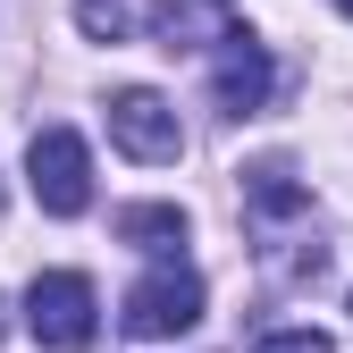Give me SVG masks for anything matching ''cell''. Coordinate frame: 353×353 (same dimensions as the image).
Wrapping results in <instances>:
<instances>
[{
  "label": "cell",
  "instance_id": "obj_11",
  "mask_svg": "<svg viewBox=\"0 0 353 353\" xmlns=\"http://www.w3.org/2000/svg\"><path fill=\"white\" fill-rule=\"evenodd\" d=\"M336 9H345V17H353V0H336Z\"/></svg>",
  "mask_w": 353,
  "mask_h": 353
},
{
  "label": "cell",
  "instance_id": "obj_2",
  "mask_svg": "<svg viewBox=\"0 0 353 353\" xmlns=\"http://www.w3.org/2000/svg\"><path fill=\"white\" fill-rule=\"evenodd\" d=\"M93 320H101V303H93V278L84 270H42L26 286V328L51 353H84L93 345Z\"/></svg>",
  "mask_w": 353,
  "mask_h": 353
},
{
  "label": "cell",
  "instance_id": "obj_5",
  "mask_svg": "<svg viewBox=\"0 0 353 353\" xmlns=\"http://www.w3.org/2000/svg\"><path fill=\"white\" fill-rule=\"evenodd\" d=\"M210 101H219V118H252L261 101H270V51H261L244 26H228V34H219V59H210Z\"/></svg>",
  "mask_w": 353,
  "mask_h": 353
},
{
  "label": "cell",
  "instance_id": "obj_7",
  "mask_svg": "<svg viewBox=\"0 0 353 353\" xmlns=\"http://www.w3.org/2000/svg\"><path fill=\"white\" fill-rule=\"evenodd\" d=\"M152 34H160V51H194V42L228 34V9H219V0H168V9L152 17Z\"/></svg>",
  "mask_w": 353,
  "mask_h": 353
},
{
  "label": "cell",
  "instance_id": "obj_10",
  "mask_svg": "<svg viewBox=\"0 0 353 353\" xmlns=\"http://www.w3.org/2000/svg\"><path fill=\"white\" fill-rule=\"evenodd\" d=\"M252 353H336V345H328L320 328H278V336H261Z\"/></svg>",
  "mask_w": 353,
  "mask_h": 353
},
{
  "label": "cell",
  "instance_id": "obj_6",
  "mask_svg": "<svg viewBox=\"0 0 353 353\" xmlns=\"http://www.w3.org/2000/svg\"><path fill=\"white\" fill-rule=\"evenodd\" d=\"M244 202H252V219H294V210H312V185H294L286 160H252L244 168Z\"/></svg>",
  "mask_w": 353,
  "mask_h": 353
},
{
  "label": "cell",
  "instance_id": "obj_8",
  "mask_svg": "<svg viewBox=\"0 0 353 353\" xmlns=\"http://www.w3.org/2000/svg\"><path fill=\"white\" fill-rule=\"evenodd\" d=\"M118 244L168 261L176 244H185V210H176V202H135V210H118Z\"/></svg>",
  "mask_w": 353,
  "mask_h": 353
},
{
  "label": "cell",
  "instance_id": "obj_1",
  "mask_svg": "<svg viewBox=\"0 0 353 353\" xmlns=\"http://www.w3.org/2000/svg\"><path fill=\"white\" fill-rule=\"evenodd\" d=\"M26 185H34V202L51 219H84L93 210V152H84V135L42 126V135L26 143Z\"/></svg>",
  "mask_w": 353,
  "mask_h": 353
},
{
  "label": "cell",
  "instance_id": "obj_3",
  "mask_svg": "<svg viewBox=\"0 0 353 353\" xmlns=\"http://www.w3.org/2000/svg\"><path fill=\"white\" fill-rule=\"evenodd\" d=\"M118 320H126V336H185V328L202 320V278L168 252L152 278L126 286V312H118Z\"/></svg>",
  "mask_w": 353,
  "mask_h": 353
},
{
  "label": "cell",
  "instance_id": "obj_4",
  "mask_svg": "<svg viewBox=\"0 0 353 353\" xmlns=\"http://www.w3.org/2000/svg\"><path fill=\"white\" fill-rule=\"evenodd\" d=\"M110 143H118L126 160L168 168L176 152H185V126H176V110L152 93V84H118V93H110Z\"/></svg>",
  "mask_w": 353,
  "mask_h": 353
},
{
  "label": "cell",
  "instance_id": "obj_12",
  "mask_svg": "<svg viewBox=\"0 0 353 353\" xmlns=\"http://www.w3.org/2000/svg\"><path fill=\"white\" fill-rule=\"evenodd\" d=\"M0 328H9V320H0Z\"/></svg>",
  "mask_w": 353,
  "mask_h": 353
},
{
  "label": "cell",
  "instance_id": "obj_9",
  "mask_svg": "<svg viewBox=\"0 0 353 353\" xmlns=\"http://www.w3.org/2000/svg\"><path fill=\"white\" fill-rule=\"evenodd\" d=\"M76 26L93 34V42H126L143 26V0H76Z\"/></svg>",
  "mask_w": 353,
  "mask_h": 353
}]
</instances>
